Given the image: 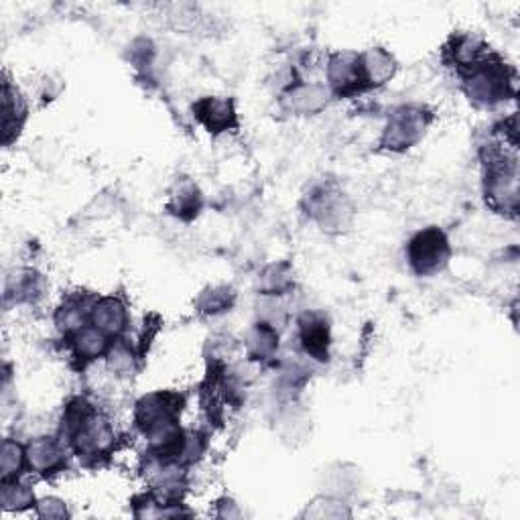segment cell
Returning a JSON list of instances; mask_svg holds the SVG:
<instances>
[{"label": "cell", "mask_w": 520, "mask_h": 520, "mask_svg": "<svg viewBox=\"0 0 520 520\" xmlns=\"http://www.w3.org/2000/svg\"><path fill=\"white\" fill-rule=\"evenodd\" d=\"M61 437L68 439L72 451L86 464H96L98 460L108 458L116 445V433L110 419L86 397H74L65 405Z\"/></svg>", "instance_id": "1"}, {"label": "cell", "mask_w": 520, "mask_h": 520, "mask_svg": "<svg viewBox=\"0 0 520 520\" xmlns=\"http://www.w3.org/2000/svg\"><path fill=\"white\" fill-rule=\"evenodd\" d=\"M462 88L476 106H496L516 96V72L494 51L460 72Z\"/></svg>", "instance_id": "2"}, {"label": "cell", "mask_w": 520, "mask_h": 520, "mask_svg": "<svg viewBox=\"0 0 520 520\" xmlns=\"http://www.w3.org/2000/svg\"><path fill=\"white\" fill-rule=\"evenodd\" d=\"M484 198L500 216L518 214V163L516 155L490 145L484 157Z\"/></svg>", "instance_id": "3"}, {"label": "cell", "mask_w": 520, "mask_h": 520, "mask_svg": "<svg viewBox=\"0 0 520 520\" xmlns=\"http://www.w3.org/2000/svg\"><path fill=\"white\" fill-rule=\"evenodd\" d=\"M305 214L325 232H346L354 222V206L336 181H321L303 198Z\"/></svg>", "instance_id": "4"}, {"label": "cell", "mask_w": 520, "mask_h": 520, "mask_svg": "<svg viewBox=\"0 0 520 520\" xmlns=\"http://www.w3.org/2000/svg\"><path fill=\"white\" fill-rule=\"evenodd\" d=\"M433 122V112L427 106L405 104L393 110L382 130L378 147L390 153H405L419 145Z\"/></svg>", "instance_id": "5"}, {"label": "cell", "mask_w": 520, "mask_h": 520, "mask_svg": "<svg viewBox=\"0 0 520 520\" xmlns=\"http://www.w3.org/2000/svg\"><path fill=\"white\" fill-rule=\"evenodd\" d=\"M405 252L417 277H435L449 265L451 244L441 228L429 226L413 234Z\"/></svg>", "instance_id": "6"}, {"label": "cell", "mask_w": 520, "mask_h": 520, "mask_svg": "<svg viewBox=\"0 0 520 520\" xmlns=\"http://www.w3.org/2000/svg\"><path fill=\"white\" fill-rule=\"evenodd\" d=\"M328 82L330 92L338 98H354L370 90L362 55L356 51H338L330 55L328 61Z\"/></svg>", "instance_id": "7"}, {"label": "cell", "mask_w": 520, "mask_h": 520, "mask_svg": "<svg viewBox=\"0 0 520 520\" xmlns=\"http://www.w3.org/2000/svg\"><path fill=\"white\" fill-rule=\"evenodd\" d=\"M297 328L303 352L315 362H328L332 346L330 317L321 311H305L297 319Z\"/></svg>", "instance_id": "8"}, {"label": "cell", "mask_w": 520, "mask_h": 520, "mask_svg": "<svg viewBox=\"0 0 520 520\" xmlns=\"http://www.w3.org/2000/svg\"><path fill=\"white\" fill-rule=\"evenodd\" d=\"M191 112L193 118L198 120L210 135L230 133V130H236L240 126L236 104L232 98L204 96L193 102Z\"/></svg>", "instance_id": "9"}, {"label": "cell", "mask_w": 520, "mask_h": 520, "mask_svg": "<svg viewBox=\"0 0 520 520\" xmlns=\"http://www.w3.org/2000/svg\"><path fill=\"white\" fill-rule=\"evenodd\" d=\"M27 462L29 470L39 476H55L68 468V453L61 439L55 437H35L27 443Z\"/></svg>", "instance_id": "10"}, {"label": "cell", "mask_w": 520, "mask_h": 520, "mask_svg": "<svg viewBox=\"0 0 520 520\" xmlns=\"http://www.w3.org/2000/svg\"><path fill=\"white\" fill-rule=\"evenodd\" d=\"M90 323L96 325L100 332H104L112 340L124 338L130 323L126 303L116 295L98 297L90 313Z\"/></svg>", "instance_id": "11"}, {"label": "cell", "mask_w": 520, "mask_h": 520, "mask_svg": "<svg viewBox=\"0 0 520 520\" xmlns=\"http://www.w3.org/2000/svg\"><path fill=\"white\" fill-rule=\"evenodd\" d=\"M490 51L492 49H490V45H486L484 39H480L472 33H455L449 37V41L443 49V55L451 68H455L460 74V72L472 68L474 63H478Z\"/></svg>", "instance_id": "12"}, {"label": "cell", "mask_w": 520, "mask_h": 520, "mask_svg": "<svg viewBox=\"0 0 520 520\" xmlns=\"http://www.w3.org/2000/svg\"><path fill=\"white\" fill-rule=\"evenodd\" d=\"M29 106L17 86L9 80L3 82V145L11 147L27 122Z\"/></svg>", "instance_id": "13"}, {"label": "cell", "mask_w": 520, "mask_h": 520, "mask_svg": "<svg viewBox=\"0 0 520 520\" xmlns=\"http://www.w3.org/2000/svg\"><path fill=\"white\" fill-rule=\"evenodd\" d=\"M330 88L319 84H293L283 94V106L289 112L311 116L321 112L330 102Z\"/></svg>", "instance_id": "14"}, {"label": "cell", "mask_w": 520, "mask_h": 520, "mask_svg": "<svg viewBox=\"0 0 520 520\" xmlns=\"http://www.w3.org/2000/svg\"><path fill=\"white\" fill-rule=\"evenodd\" d=\"M68 342H70V348H72V354L74 358L84 366L96 362L98 358H106L110 346H112V338L106 336L104 332H100L96 325L88 323L84 325L82 330H78L76 334L68 336Z\"/></svg>", "instance_id": "15"}, {"label": "cell", "mask_w": 520, "mask_h": 520, "mask_svg": "<svg viewBox=\"0 0 520 520\" xmlns=\"http://www.w3.org/2000/svg\"><path fill=\"white\" fill-rule=\"evenodd\" d=\"M165 208L171 216H175L183 222L195 220L204 208V198H202L200 187L187 177L177 179V183L173 185V189L169 193V202Z\"/></svg>", "instance_id": "16"}, {"label": "cell", "mask_w": 520, "mask_h": 520, "mask_svg": "<svg viewBox=\"0 0 520 520\" xmlns=\"http://www.w3.org/2000/svg\"><path fill=\"white\" fill-rule=\"evenodd\" d=\"M96 299L88 297L84 293H74L68 299H65L59 309L55 311V325L57 330L68 338L72 334H76L78 330H82L84 325L90 323V313L94 307Z\"/></svg>", "instance_id": "17"}, {"label": "cell", "mask_w": 520, "mask_h": 520, "mask_svg": "<svg viewBox=\"0 0 520 520\" xmlns=\"http://www.w3.org/2000/svg\"><path fill=\"white\" fill-rule=\"evenodd\" d=\"M244 344L252 362H271L279 350V332L273 323L258 321L248 330Z\"/></svg>", "instance_id": "18"}, {"label": "cell", "mask_w": 520, "mask_h": 520, "mask_svg": "<svg viewBox=\"0 0 520 520\" xmlns=\"http://www.w3.org/2000/svg\"><path fill=\"white\" fill-rule=\"evenodd\" d=\"M45 291L43 277L33 269H19L9 275L5 285V301L11 303H33Z\"/></svg>", "instance_id": "19"}, {"label": "cell", "mask_w": 520, "mask_h": 520, "mask_svg": "<svg viewBox=\"0 0 520 520\" xmlns=\"http://www.w3.org/2000/svg\"><path fill=\"white\" fill-rule=\"evenodd\" d=\"M364 74L368 80L370 90L384 86L388 80H393L397 74V59L382 47H370L368 51L360 53Z\"/></svg>", "instance_id": "20"}, {"label": "cell", "mask_w": 520, "mask_h": 520, "mask_svg": "<svg viewBox=\"0 0 520 520\" xmlns=\"http://www.w3.org/2000/svg\"><path fill=\"white\" fill-rule=\"evenodd\" d=\"M295 289V277H293V267L289 263H275L269 265L258 279V291L263 295L271 297H281L289 295Z\"/></svg>", "instance_id": "21"}, {"label": "cell", "mask_w": 520, "mask_h": 520, "mask_svg": "<svg viewBox=\"0 0 520 520\" xmlns=\"http://www.w3.org/2000/svg\"><path fill=\"white\" fill-rule=\"evenodd\" d=\"M25 470H29L27 445L15 439H5L3 449H0V482L21 480Z\"/></svg>", "instance_id": "22"}, {"label": "cell", "mask_w": 520, "mask_h": 520, "mask_svg": "<svg viewBox=\"0 0 520 520\" xmlns=\"http://www.w3.org/2000/svg\"><path fill=\"white\" fill-rule=\"evenodd\" d=\"M236 303V293L232 287H208L195 299V311L202 317H216L230 311Z\"/></svg>", "instance_id": "23"}, {"label": "cell", "mask_w": 520, "mask_h": 520, "mask_svg": "<svg viewBox=\"0 0 520 520\" xmlns=\"http://www.w3.org/2000/svg\"><path fill=\"white\" fill-rule=\"evenodd\" d=\"M141 360L139 352L130 346L124 338H118L112 342L108 354H106V364L108 370L120 378H128L137 372V362Z\"/></svg>", "instance_id": "24"}, {"label": "cell", "mask_w": 520, "mask_h": 520, "mask_svg": "<svg viewBox=\"0 0 520 520\" xmlns=\"http://www.w3.org/2000/svg\"><path fill=\"white\" fill-rule=\"evenodd\" d=\"M0 504H3L5 512H23L37 506L35 492L29 484H23L21 480L0 482Z\"/></svg>", "instance_id": "25"}, {"label": "cell", "mask_w": 520, "mask_h": 520, "mask_svg": "<svg viewBox=\"0 0 520 520\" xmlns=\"http://www.w3.org/2000/svg\"><path fill=\"white\" fill-rule=\"evenodd\" d=\"M37 516L39 518H55V520H61V518H68L70 512H68V506H65L63 500L59 498H43V500H37Z\"/></svg>", "instance_id": "26"}]
</instances>
